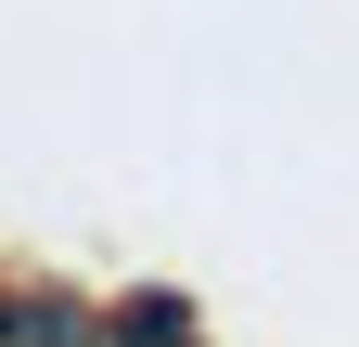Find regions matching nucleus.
Here are the masks:
<instances>
[{
  "mask_svg": "<svg viewBox=\"0 0 359 347\" xmlns=\"http://www.w3.org/2000/svg\"><path fill=\"white\" fill-rule=\"evenodd\" d=\"M0 334H13V347H90L77 309H0Z\"/></svg>",
  "mask_w": 359,
  "mask_h": 347,
  "instance_id": "obj_1",
  "label": "nucleus"
}]
</instances>
